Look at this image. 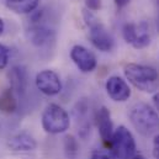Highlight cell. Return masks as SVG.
<instances>
[{
  "label": "cell",
  "mask_w": 159,
  "mask_h": 159,
  "mask_svg": "<svg viewBox=\"0 0 159 159\" xmlns=\"http://www.w3.org/2000/svg\"><path fill=\"white\" fill-rule=\"evenodd\" d=\"M123 74L126 79L142 93L154 94L159 90V73L151 66L127 63L123 67Z\"/></svg>",
  "instance_id": "cell-1"
},
{
  "label": "cell",
  "mask_w": 159,
  "mask_h": 159,
  "mask_svg": "<svg viewBox=\"0 0 159 159\" xmlns=\"http://www.w3.org/2000/svg\"><path fill=\"white\" fill-rule=\"evenodd\" d=\"M128 117L133 128L143 137H151L159 132L158 112L148 104H134L129 110Z\"/></svg>",
  "instance_id": "cell-2"
},
{
  "label": "cell",
  "mask_w": 159,
  "mask_h": 159,
  "mask_svg": "<svg viewBox=\"0 0 159 159\" xmlns=\"http://www.w3.org/2000/svg\"><path fill=\"white\" fill-rule=\"evenodd\" d=\"M83 20L89 29V40L100 52H111L115 47V40L110 31L100 22L93 11L83 9Z\"/></svg>",
  "instance_id": "cell-3"
},
{
  "label": "cell",
  "mask_w": 159,
  "mask_h": 159,
  "mask_svg": "<svg viewBox=\"0 0 159 159\" xmlns=\"http://www.w3.org/2000/svg\"><path fill=\"white\" fill-rule=\"evenodd\" d=\"M30 15L29 26L26 30L29 41L37 48L49 47L51 43L56 41V31L43 22L44 10H35Z\"/></svg>",
  "instance_id": "cell-4"
},
{
  "label": "cell",
  "mask_w": 159,
  "mask_h": 159,
  "mask_svg": "<svg viewBox=\"0 0 159 159\" xmlns=\"http://www.w3.org/2000/svg\"><path fill=\"white\" fill-rule=\"evenodd\" d=\"M41 125L48 134H61L69 129L70 117L67 110L58 104H49L42 112Z\"/></svg>",
  "instance_id": "cell-5"
},
{
  "label": "cell",
  "mask_w": 159,
  "mask_h": 159,
  "mask_svg": "<svg viewBox=\"0 0 159 159\" xmlns=\"http://www.w3.org/2000/svg\"><path fill=\"white\" fill-rule=\"evenodd\" d=\"M110 149L116 159H131L136 156L137 143L132 132L126 126L121 125L115 128L110 142Z\"/></svg>",
  "instance_id": "cell-6"
},
{
  "label": "cell",
  "mask_w": 159,
  "mask_h": 159,
  "mask_svg": "<svg viewBox=\"0 0 159 159\" xmlns=\"http://www.w3.org/2000/svg\"><path fill=\"white\" fill-rule=\"evenodd\" d=\"M122 37L133 48L143 49L151 44L152 40L149 24L147 21L126 22L122 27Z\"/></svg>",
  "instance_id": "cell-7"
},
{
  "label": "cell",
  "mask_w": 159,
  "mask_h": 159,
  "mask_svg": "<svg viewBox=\"0 0 159 159\" xmlns=\"http://www.w3.org/2000/svg\"><path fill=\"white\" fill-rule=\"evenodd\" d=\"M35 84L40 93L47 96H56L62 91L61 77L51 69H43L39 72L35 78Z\"/></svg>",
  "instance_id": "cell-8"
},
{
  "label": "cell",
  "mask_w": 159,
  "mask_h": 159,
  "mask_svg": "<svg viewBox=\"0 0 159 159\" xmlns=\"http://www.w3.org/2000/svg\"><path fill=\"white\" fill-rule=\"evenodd\" d=\"M70 58L81 73H91L98 67L95 54L81 44H75L72 47Z\"/></svg>",
  "instance_id": "cell-9"
},
{
  "label": "cell",
  "mask_w": 159,
  "mask_h": 159,
  "mask_svg": "<svg viewBox=\"0 0 159 159\" xmlns=\"http://www.w3.org/2000/svg\"><path fill=\"white\" fill-rule=\"evenodd\" d=\"M105 90L109 98L115 102H126L132 94L128 83L119 75H112L106 80Z\"/></svg>",
  "instance_id": "cell-10"
},
{
  "label": "cell",
  "mask_w": 159,
  "mask_h": 159,
  "mask_svg": "<svg viewBox=\"0 0 159 159\" xmlns=\"http://www.w3.org/2000/svg\"><path fill=\"white\" fill-rule=\"evenodd\" d=\"M94 120H95V125L98 127V131H99V134H100L102 143L106 147H110V142H111V138H112V134L115 131L110 110L106 106H101L95 112Z\"/></svg>",
  "instance_id": "cell-11"
},
{
  "label": "cell",
  "mask_w": 159,
  "mask_h": 159,
  "mask_svg": "<svg viewBox=\"0 0 159 159\" xmlns=\"http://www.w3.org/2000/svg\"><path fill=\"white\" fill-rule=\"evenodd\" d=\"M6 146L10 151L17 153H29L37 148V141L27 132H20L11 136L6 141Z\"/></svg>",
  "instance_id": "cell-12"
},
{
  "label": "cell",
  "mask_w": 159,
  "mask_h": 159,
  "mask_svg": "<svg viewBox=\"0 0 159 159\" xmlns=\"http://www.w3.org/2000/svg\"><path fill=\"white\" fill-rule=\"evenodd\" d=\"M7 78L10 81V88L17 96H24L27 90V72L22 66L12 67L9 73Z\"/></svg>",
  "instance_id": "cell-13"
},
{
  "label": "cell",
  "mask_w": 159,
  "mask_h": 159,
  "mask_svg": "<svg viewBox=\"0 0 159 159\" xmlns=\"http://www.w3.org/2000/svg\"><path fill=\"white\" fill-rule=\"evenodd\" d=\"M17 111V100L16 94L11 88H7L0 94V112L11 115Z\"/></svg>",
  "instance_id": "cell-14"
},
{
  "label": "cell",
  "mask_w": 159,
  "mask_h": 159,
  "mask_svg": "<svg viewBox=\"0 0 159 159\" xmlns=\"http://www.w3.org/2000/svg\"><path fill=\"white\" fill-rule=\"evenodd\" d=\"M40 4V0H7L6 6L20 15H30L34 12Z\"/></svg>",
  "instance_id": "cell-15"
},
{
  "label": "cell",
  "mask_w": 159,
  "mask_h": 159,
  "mask_svg": "<svg viewBox=\"0 0 159 159\" xmlns=\"http://www.w3.org/2000/svg\"><path fill=\"white\" fill-rule=\"evenodd\" d=\"M63 151L66 157L69 159H75L79 154V142L73 134H67L63 139Z\"/></svg>",
  "instance_id": "cell-16"
},
{
  "label": "cell",
  "mask_w": 159,
  "mask_h": 159,
  "mask_svg": "<svg viewBox=\"0 0 159 159\" xmlns=\"http://www.w3.org/2000/svg\"><path fill=\"white\" fill-rule=\"evenodd\" d=\"M9 58H10V49L7 46L0 43V70L5 69L9 64Z\"/></svg>",
  "instance_id": "cell-17"
},
{
  "label": "cell",
  "mask_w": 159,
  "mask_h": 159,
  "mask_svg": "<svg viewBox=\"0 0 159 159\" xmlns=\"http://www.w3.org/2000/svg\"><path fill=\"white\" fill-rule=\"evenodd\" d=\"M85 2V9L90 11H99L102 6L101 0H84Z\"/></svg>",
  "instance_id": "cell-18"
},
{
  "label": "cell",
  "mask_w": 159,
  "mask_h": 159,
  "mask_svg": "<svg viewBox=\"0 0 159 159\" xmlns=\"http://www.w3.org/2000/svg\"><path fill=\"white\" fill-rule=\"evenodd\" d=\"M153 158L159 159V133L154 134L153 137V149H152Z\"/></svg>",
  "instance_id": "cell-19"
},
{
  "label": "cell",
  "mask_w": 159,
  "mask_h": 159,
  "mask_svg": "<svg viewBox=\"0 0 159 159\" xmlns=\"http://www.w3.org/2000/svg\"><path fill=\"white\" fill-rule=\"evenodd\" d=\"M90 159H111L106 153L100 152V151H94L90 156Z\"/></svg>",
  "instance_id": "cell-20"
},
{
  "label": "cell",
  "mask_w": 159,
  "mask_h": 159,
  "mask_svg": "<svg viewBox=\"0 0 159 159\" xmlns=\"http://www.w3.org/2000/svg\"><path fill=\"white\" fill-rule=\"evenodd\" d=\"M114 2H115V5L117 6V7H125L126 5H128L129 2H131V0H114Z\"/></svg>",
  "instance_id": "cell-21"
},
{
  "label": "cell",
  "mask_w": 159,
  "mask_h": 159,
  "mask_svg": "<svg viewBox=\"0 0 159 159\" xmlns=\"http://www.w3.org/2000/svg\"><path fill=\"white\" fill-rule=\"evenodd\" d=\"M153 104H154L156 111L159 114V91L154 93V95H153Z\"/></svg>",
  "instance_id": "cell-22"
},
{
  "label": "cell",
  "mask_w": 159,
  "mask_h": 159,
  "mask_svg": "<svg viewBox=\"0 0 159 159\" xmlns=\"http://www.w3.org/2000/svg\"><path fill=\"white\" fill-rule=\"evenodd\" d=\"M4 31H5V24H4L2 19L0 17V36L4 34Z\"/></svg>",
  "instance_id": "cell-23"
},
{
  "label": "cell",
  "mask_w": 159,
  "mask_h": 159,
  "mask_svg": "<svg viewBox=\"0 0 159 159\" xmlns=\"http://www.w3.org/2000/svg\"><path fill=\"white\" fill-rule=\"evenodd\" d=\"M131 159H146V158H144V156H142V154H136V156H133Z\"/></svg>",
  "instance_id": "cell-24"
},
{
  "label": "cell",
  "mask_w": 159,
  "mask_h": 159,
  "mask_svg": "<svg viewBox=\"0 0 159 159\" xmlns=\"http://www.w3.org/2000/svg\"><path fill=\"white\" fill-rule=\"evenodd\" d=\"M158 26H159V19H158Z\"/></svg>",
  "instance_id": "cell-25"
}]
</instances>
